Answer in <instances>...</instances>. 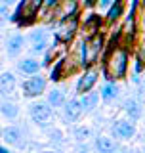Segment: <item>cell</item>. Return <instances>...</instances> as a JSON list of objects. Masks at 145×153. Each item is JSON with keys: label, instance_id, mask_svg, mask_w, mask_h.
Listing matches in <instances>:
<instances>
[{"label": "cell", "instance_id": "6da1fadb", "mask_svg": "<svg viewBox=\"0 0 145 153\" xmlns=\"http://www.w3.org/2000/svg\"><path fill=\"white\" fill-rule=\"evenodd\" d=\"M130 59H132V48L130 44H120L107 48L103 57H101V73L105 80H124L128 76L130 69Z\"/></svg>", "mask_w": 145, "mask_h": 153}, {"label": "cell", "instance_id": "7a4b0ae2", "mask_svg": "<svg viewBox=\"0 0 145 153\" xmlns=\"http://www.w3.org/2000/svg\"><path fill=\"white\" fill-rule=\"evenodd\" d=\"M86 67H90V61H88V40H86V36H76L75 42L71 44V50L67 52V63H65L67 75L80 73V71L86 69Z\"/></svg>", "mask_w": 145, "mask_h": 153}, {"label": "cell", "instance_id": "3957f363", "mask_svg": "<svg viewBox=\"0 0 145 153\" xmlns=\"http://www.w3.org/2000/svg\"><path fill=\"white\" fill-rule=\"evenodd\" d=\"M42 8H44V0H21L10 19L21 27H29L36 19H40Z\"/></svg>", "mask_w": 145, "mask_h": 153}, {"label": "cell", "instance_id": "277c9868", "mask_svg": "<svg viewBox=\"0 0 145 153\" xmlns=\"http://www.w3.org/2000/svg\"><path fill=\"white\" fill-rule=\"evenodd\" d=\"M88 40V61L90 65H98V61H101L105 50H107V36H105L103 31H95L90 33L86 36Z\"/></svg>", "mask_w": 145, "mask_h": 153}, {"label": "cell", "instance_id": "5b68a950", "mask_svg": "<svg viewBox=\"0 0 145 153\" xmlns=\"http://www.w3.org/2000/svg\"><path fill=\"white\" fill-rule=\"evenodd\" d=\"M99 76H103L101 65H90V67H86L84 71H80V76H78L76 86H75V94L82 96V94L90 92V90H94V86L98 84Z\"/></svg>", "mask_w": 145, "mask_h": 153}, {"label": "cell", "instance_id": "8992f818", "mask_svg": "<svg viewBox=\"0 0 145 153\" xmlns=\"http://www.w3.org/2000/svg\"><path fill=\"white\" fill-rule=\"evenodd\" d=\"M80 23H82L80 13H75L72 17L63 19V21H57L59 29L55 31V35L61 38V42H63L65 46H71L72 42H75V38L78 35V31H80Z\"/></svg>", "mask_w": 145, "mask_h": 153}, {"label": "cell", "instance_id": "52a82bcc", "mask_svg": "<svg viewBox=\"0 0 145 153\" xmlns=\"http://www.w3.org/2000/svg\"><path fill=\"white\" fill-rule=\"evenodd\" d=\"M29 117H31V121L35 124L44 128L52 121V117H54V107L48 102H35L29 105Z\"/></svg>", "mask_w": 145, "mask_h": 153}, {"label": "cell", "instance_id": "ba28073f", "mask_svg": "<svg viewBox=\"0 0 145 153\" xmlns=\"http://www.w3.org/2000/svg\"><path fill=\"white\" fill-rule=\"evenodd\" d=\"M48 80L46 76H42L40 73L36 75H29V79H25L21 82V90H23V96L25 98H38L46 92V86H48Z\"/></svg>", "mask_w": 145, "mask_h": 153}, {"label": "cell", "instance_id": "9c48e42d", "mask_svg": "<svg viewBox=\"0 0 145 153\" xmlns=\"http://www.w3.org/2000/svg\"><path fill=\"white\" fill-rule=\"evenodd\" d=\"M111 134H113L117 140H130V138L136 136V124L132 119H117L111 124Z\"/></svg>", "mask_w": 145, "mask_h": 153}, {"label": "cell", "instance_id": "30bf717a", "mask_svg": "<svg viewBox=\"0 0 145 153\" xmlns=\"http://www.w3.org/2000/svg\"><path fill=\"white\" fill-rule=\"evenodd\" d=\"M84 113V107H82L80 96H75V98L67 100V103L63 105V117L67 123H76Z\"/></svg>", "mask_w": 145, "mask_h": 153}, {"label": "cell", "instance_id": "8fae6325", "mask_svg": "<svg viewBox=\"0 0 145 153\" xmlns=\"http://www.w3.org/2000/svg\"><path fill=\"white\" fill-rule=\"evenodd\" d=\"M2 140L6 143H10V146L23 147V142H25L23 128L17 126V124H8V126H4L2 128Z\"/></svg>", "mask_w": 145, "mask_h": 153}, {"label": "cell", "instance_id": "7c38bea8", "mask_svg": "<svg viewBox=\"0 0 145 153\" xmlns=\"http://www.w3.org/2000/svg\"><path fill=\"white\" fill-rule=\"evenodd\" d=\"M27 38L25 35H13V36H10L8 38V42H6V54L8 57H17V56H21V52L25 50V44H27Z\"/></svg>", "mask_w": 145, "mask_h": 153}, {"label": "cell", "instance_id": "4fadbf2b", "mask_svg": "<svg viewBox=\"0 0 145 153\" xmlns=\"http://www.w3.org/2000/svg\"><path fill=\"white\" fill-rule=\"evenodd\" d=\"M101 92V102L105 103H113L115 100L120 96V88H118V80H105L103 86L99 88Z\"/></svg>", "mask_w": 145, "mask_h": 153}, {"label": "cell", "instance_id": "5bb4252c", "mask_svg": "<svg viewBox=\"0 0 145 153\" xmlns=\"http://www.w3.org/2000/svg\"><path fill=\"white\" fill-rule=\"evenodd\" d=\"M42 67H44V65H42V61L36 59L35 56L23 57L21 61H17V69L21 71L23 75H36V73H40Z\"/></svg>", "mask_w": 145, "mask_h": 153}, {"label": "cell", "instance_id": "9a60e30c", "mask_svg": "<svg viewBox=\"0 0 145 153\" xmlns=\"http://www.w3.org/2000/svg\"><path fill=\"white\" fill-rule=\"evenodd\" d=\"M65 63H67V54H61V56L55 59V63L50 67V75H48L50 82H59L63 76H67Z\"/></svg>", "mask_w": 145, "mask_h": 153}, {"label": "cell", "instance_id": "2e32d148", "mask_svg": "<svg viewBox=\"0 0 145 153\" xmlns=\"http://www.w3.org/2000/svg\"><path fill=\"white\" fill-rule=\"evenodd\" d=\"M16 86H17V79H16V75H13V73L4 71V73L0 75V92H2L4 98L10 96V94H13Z\"/></svg>", "mask_w": 145, "mask_h": 153}, {"label": "cell", "instance_id": "e0dca14e", "mask_svg": "<svg viewBox=\"0 0 145 153\" xmlns=\"http://www.w3.org/2000/svg\"><path fill=\"white\" fill-rule=\"evenodd\" d=\"M124 113H126L128 119L132 121H139L141 119V113H143V107H141V102L138 98H130L124 102Z\"/></svg>", "mask_w": 145, "mask_h": 153}, {"label": "cell", "instance_id": "ac0fdd59", "mask_svg": "<svg viewBox=\"0 0 145 153\" xmlns=\"http://www.w3.org/2000/svg\"><path fill=\"white\" fill-rule=\"evenodd\" d=\"M124 12H126L124 2H115L113 6L105 12V23H107V25H115V23H117L118 19L124 16Z\"/></svg>", "mask_w": 145, "mask_h": 153}, {"label": "cell", "instance_id": "d6986e66", "mask_svg": "<svg viewBox=\"0 0 145 153\" xmlns=\"http://www.w3.org/2000/svg\"><path fill=\"white\" fill-rule=\"evenodd\" d=\"M80 102H82L84 111L90 113V111H94V109L98 107V103L101 102V92H94V90H90V92H86V94L80 96Z\"/></svg>", "mask_w": 145, "mask_h": 153}, {"label": "cell", "instance_id": "ffe728a7", "mask_svg": "<svg viewBox=\"0 0 145 153\" xmlns=\"http://www.w3.org/2000/svg\"><path fill=\"white\" fill-rule=\"evenodd\" d=\"M82 31H88V35L90 33H95V31H101V17L94 12L86 13L82 17Z\"/></svg>", "mask_w": 145, "mask_h": 153}, {"label": "cell", "instance_id": "44dd1931", "mask_svg": "<svg viewBox=\"0 0 145 153\" xmlns=\"http://www.w3.org/2000/svg\"><path fill=\"white\" fill-rule=\"evenodd\" d=\"M95 149L99 153H113L118 149V143L109 136H98L95 138Z\"/></svg>", "mask_w": 145, "mask_h": 153}, {"label": "cell", "instance_id": "7402d4cb", "mask_svg": "<svg viewBox=\"0 0 145 153\" xmlns=\"http://www.w3.org/2000/svg\"><path fill=\"white\" fill-rule=\"evenodd\" d=\"M46 102L50 103L54 109H57V107H63V105L67 103V100H65L63 90L54 88V90H50V92H46Z\"/></svg>", "mask_w": 145, "mask_h": 153}, {"label": "cell", "instance_id": "603a6c76", "mask_svg": "<svg viewBox=\"0 0 145 153\" xmlns=\"http://www.w3.org/2000/svg\"><path fill=\"white\" fill-rule=\"evenodd\" d=\"M0 113H2L4 119L13 121V119H17V115H19V107H17V103H13V102H10V100L4 98L2 105H0Z\"/></svg>", "mask_w": 145, "mask_h": 153}, {"label": "cell", "instance_id": "cb8c5ba5", "mask_svg": "<svg viewBox=\"0 0 145 153\" xmlns=\"http://www.w3.org/2000/svg\"><path fill=\"white\" fill-rule=\"evenodd\" d=\"M72 138L76 142H86L88 138H92V128L88 124H78V126L72 128Z\"/></svg>", "mask_w": 145, "mask_h": 153}, {"label": "cell", "instance_id": "d4e9b609", "mask_svg": "<svg viewBox=\"0 0 145 153\" xmlns=\"http://www.w3.org/2000/svg\"><path fill=\"white\" fill-rule=\"evenodd\" d=\"M29 40H31V44L42 42V40H50V35H48L46 29H35V31L29 33Z\"/></svg>", "mask_w": 145, "mask_h": 153}, {"label": "cell", "instance_id": "484cf974", "mask_svg": "<svg viewBox=\"0 0 145 153\" xmlns=\"http://www.w3.org/2000/svg\"><path fill=\"white\" fill-rule=\"evenodd\" d=\"M50 48V40H42V42H35L31 44V56H40L46 54V50Z\"/></svg>", "mask_w": 145, "mask_h": 153}, {"label": "cell", "instance_id": "4316f807", "mask_svg": "<svg viewBox=\"0 0 145 153\" xmlns=\"http://www.w3.org/2000/svg\"><path fill=\"white\" fill-rule=\"evenodd\" d=\"M61 2H63V0H44V8H42V16H44V13H48L50 10H55V8L59 6Z\"/></svg>", "mask_w": 145, "mask_h": 153}, {"label": "cell", "instance_id": "83f0119b", "mask_svg": "<svg viewBox=\"0 0 145 153\" xmlns=\"http://www.w3.org/2000/svg\"><path fill=\"white\" fill-rule=\"evenodd\" d=\"M48 134H50V140L52 142H55V143H61V142H63V132L57 130V128H52Z\"/></svg>", "mask_w": 145, "mask_h": 153}, {"label": "cell", "instance_id": "f1b7e54d", "mask_svg": "<svg viewBox=\"0 0 145 153\" xmlns=\"http://www.w3.org/2000/svg\"><path fill=\"white\" fill-rule=\"evenodd\" d=\"M136 56L141 57V61L145 63V38L138 40V48H136Z\"/></svg>", "mask_w": 145, "mask_h": 153}, {"label": "cell", "instance_id": "f546056e", "mask_svg": "<svg viewBox=\"0 0 145 153\" xmlns=\"http://www.w3.org/2000/svg\"><path fill=\"white\" fill-rule=\"evenodd\" d=\"M113 6V0H98V10L99 12H107Z\"/></svg>", "mask_w": 145, "mask_h": 153}, {"label": "cell", "instance_id": "4dcf8cb0", "mask_svg": "<svg viewBox=\"0 0 145 153\" xmlns=\"http://www.w3.org/2000/svg\"><path fill=\"white\" fill-rule=\"evenodd\" d=\"M0 13H2V23L6 21V19L12 17V16H10V12H8V4H4V2H2V6H0Z\"/></svg>", "mask_w": 145, "mask_h": 153}, {"label": "cell", "instance_id": "1f68e13d", "mask_svg": "<svg viewBox=\"0 0 145 153\" xmlns=\"http://www.w3.org/2000/svg\"><path fill=\"white\" fill-rule=\"evenodd\" d=\"M82 8H86V10L98 8V0H82Z\"/></svg>", "mask_w": 145, "mask_h": 153}, {"label": "cell", "instance_id": "d6a6232c", "mask_svg": "<svg viewBox=\"0 0 145 153\" xmlns=\"http://www.w3.org/2000/svg\"><path fill=\"white\" fill-rule=\"evenodd\" d=\"M138 100L145 103V84H139V88H138Z\"/></svg>", "mask_w": 145, "mask_h": 153}, {"label": "cell", "instance_id": "836d02e7", "mask_svg": "<svg viewBox=\"0 0 145 153\" xmlns=\"http://www.w3.org/2000/svg\"><path fill=\"white\" fill-rule=\"evenodd\" d=\"M0 153H10V149H8L6 146H2V147H0Z\"/></svg>", "mask_w": 145, "mask_h": 153}, {"label": "cell", "instance_id": "e575fe53", "mask_svg": "<svg viewBox=\"0 0 145 153\" xmlns=\"http://www.w3.org/2000/svg\"><path fill=\"white\" fill-rule=\"evenodd\" d=\"M2 2H4V4H8V6H10V4H16L17 0H2Z\"/></svg>", "mask_w": 145, "mask_h": 153}, {"label": "cell", "instance_id": "d590c367", "mask_svg": "<svg viewBox=\"0 0 145 153\" xmlns=\"http://www.w3.org/2000/svg\"><path fill=\"white\" fill-rule=\"evenodd\" d=\"M115 2H124V0H113V4H115Z\"/></svg>", "mask_w": 145, "mask_h": 153}]
</instances>
